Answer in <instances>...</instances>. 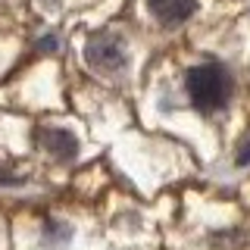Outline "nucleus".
<instances>
[{"mask_svg":"<svg viewBox=\"0 0 250 250\" xmlns=\"http://www.w3.org/2000/svg\"><path fill=\"white\" fill-rule=\"evenodd\" d=\"M41 144H44V150L50 156H57V160H72L75 150H78V141L69 135L66 128H44Z\"/></svg>","mask_w":250,"mask_h":250,"instance_id":"4","label":"nucleus"},{"mask_svg":"<svg viewBox=\"0 0 250 250\" xmlns=\"http://www.w3.org/2000/svg\"><path fill=\"white\" fill-rule=\"evenodd\" d=\"M84 60H88L94 69H100V72H113V69L125 66V47L116 35L100 31V35H94L88 41V47H84Z\"/></svg>","mask_w":250,"mask_h":250,"instance_id":"2","label":"nucleus"},{"mask_svg":"<svg viewBox=\"0 0 250 250\" xmlns=\"http://www.w3.org/2000/svg\"><path fill=\"white\" fill-rule=\"evenodd\" d=\"M247 163H250V141L241 144V153H238V166H247Z\"/></svg>","mask_w":250,"mask_h":250,"instance_id":"5","label":"nucleus"},{"mask_svg":"<svg viewBox=\"0 0 250 250\" xmlns=\"http://www.w3.org/2000/svg\"><path fill=\"white\" fill-rule=\"evenodd\" d=\"M188 94H191L194 106L213 113V109L225 106V100H229V94H231V82H229V75H225V69L216 66V62L194 66L191 72H188Z\"/></svg>","mask_w":250,"mask_h":250,"instance_id":"1","label":"nucleus"},{"mask_svg":"<svg viewBox=\"0 0 250 250\" xmlns=\"http://www.w3.org/2000/svg\"><path fill=\"white\" fill-rule=\"evenodd\" d=\"M147 6H150V13L163 25H178V22H185L188 16L197 10L194 0H147Z\"/></svg>","mask_w":250,"mask_h":250,"instance_id":"3","label":"nucleus"}]
</instances>
